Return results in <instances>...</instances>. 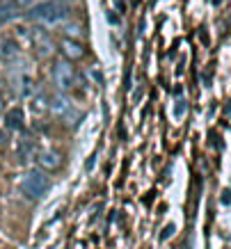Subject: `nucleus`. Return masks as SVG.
Segmentation results:
<instances>
[{
	"instance_id": "obj_1",
	"label": "nucleus",
	"mask_w": 231,
	"mask_h": 249,
	"mask_svg": "<svg viewBox=\"0 0 231 249\" xmlns=\"http://www.w3.org/2000/svg\"><path fill=\"white\" fill-rule=\"evenodd\" d=\"M67 16H69V5H64L62 0L41 2V5L30 7V12H28V18H30V21H44V23L64 21Z\"/></svg>"
},
{
	"instance_id": "obj_2",
	"label": "nucleus",
	"mask_w": 231,
	"mask_h": 249,
	"mask_svg": "<svg viewBox=\"0 0 231 249\" xmlns=\"http://www.w3.org/2000/svg\"><path fill=\"white\" fill-rule=\"evenodd\" d=\"M21 190L25 196L30 199H44L51 190V178L46 176L41 169H32V172L25 174V178L21 183Z\"/></svg>"
},
{
	"instance_id": "obj_3",
	"label": "nucleus",
	"mask_w": 231,
	"mask_h": 249,
	"mask_svg": "<svg viewBox=\"0 0 231 249\" xmlns=\"http://www.w3.org/2000/svg\"><path fill=\"white\" fill-rule=\"evenodd\" d=\"M53 80H55V85L60 87V89H71L76 85V71L74 67H71V62L69 60H60L55 62V67H53Z\"/></svg>"
},
{
	"instance_id": "obj_4",
	"label": "nucleus",
	"mask_w": 231,
	"mask_h": 249,
	"mask_svg": "<svg viewBox=\"0 0 231 249\" xmlns=\"http://www.w3.org/2000/svg\"><path fill=\"white\" fill-rule=\"evenodd\" d=\"M62 162H64V156L58 149H44V151L39 153V165L44 167V169H48V172L60 169Z\"/></svg>"
},
{
	"instance_id": "obj_5",
	"label": "nucleus",
	"mask_w": 231,
	"mask_h": 249,
	"mask_svg": "<svg viewBox=\"0 0 231 249\" xmlns=\"http://www.w3.org/2000/svg\"><path fill=\"white\" fill-rule=\"evenodd\" d=\"M60 51L67 60H82V57H85V46H82L80 41L69 39V37L60 41Z\"/></svg>"
},
{
	"instance_id": "obj_6",
	"label": "nucleus",
	"mask_w": 231,
	"mask_h": 249,
	"mask_svg": "<svg viewBox=\"0 0 231 249\" xmlns=\"http://www.w3.org/2000/svg\"><path fill=\"white\" fill-rule=\"evenodd\" d=\"M32 46H35V51H37L39 57H48V55L53 53V41L48 39V35H46L44 30H35V41H32Z\"/></svg>"
},
{
	"instance_id": "obj_7",
	"label": "nucleus",
	"mask_w": 231,
	"mask_h": 249,
	"mask_svg": "<svg viewBox=\"0 0 231 249\" xmlns=\"http://www.w3.org/2000/svg\"><path fill=\"white\" fill-rule=\"evenodd\" d=\"M16 16H19V5H16L14 0H2L0 2V25L12 23Z\"/></svg>"
},
{
	"instance_id": "obj_8",
	"label": "nucleus",
	"mask_w": 231,
	"mask_h": 249,
	"mask_svg": "<svg viewBox=\"0 0 231 249\" xmlns=\"http://www.w3.org/2000/svg\"><path fill=\"white\" fill-rule=\"evenodd\" d=\"M69 107H71V103H69L67 96H62V94H55L53 98H48V112H53L55 117H62Z\"/></svg>"
},
{
	"instance_id": "obj_9",
	"label": "nucleus",
	"mask_w": 231,
	"mask_h": 249,
	"mask_svg": "<svg viewBox=\"0 0 231 249\" xmlns=\"http://www.w3.org/2000/svg\"><path fill=\"white\" fill-rule=\"evenodd\" d=\"M5 126H7L9 130H21L23 128V112L19 107H14V110H9V112L5 114Z\"/></svg>"
},
{
	"instance_id": "obj_10",
	"label": "nucleus",
	"mask_w": 231,
	"mask_h": 249,
	"mask_svg": "<svg viewBox=\"0 0 231 249\" xmlns=\"http://www.w3.org/2000/svg\"><path fill=\"white\" fill-rule=\"evenodd\" d=\"M30 107L35 114L48 112V96H46V94H35V98L30 101Z\"/></svg>"
},
{
	"instance_id": "obj_11",
	"label": "nucleus",
	"mask_w": 231,
	"mask_h": 249,
	"mask_svg": "<svg viewBox=\"0 0 231 249\" xmlns=\"http://www.w3.org/2000/svg\"><path fill=\"white\" fill-rule=\"evenodd\" d=\"M16 53H19V44H16V41H12V39H2V41H0V57L9 60V57H14Z\"/></svg>"
},
{
	"instance_id": "obj_12",
	"label": "nucleus",
	"mask_w": 231,
	"mask_h": 249,
	"mask_svg": "<svg viewBox=\"0 0 231 249\" xmlns=\"http://www.w3.org/2000/svg\"><path fill=\"white\" fill-rule=\"evenodd\" d=\"M186 110H188V103L181 98V101H176V106H174V119H183L186 117Z\"/></svg>"
},
{
	"instance_id": "obj_13",
	"label": "nucleus",
	"mask_w": 231,
	"mask_h": 249,
	"mask_svg": "<svg viewBox=\"0 0 231 249\" xmlns=\"http://www.w3.org/2000/svg\"><path fill=\"white\" fill-rule=\"evenodd\" d=\"M174 233H176V227H174V224H167V227L160 231V240H167V238H172Z\"/></svg>"
},
{
	"instance_id": "obj_14",
	"label": "nucleus",
	"mask_w": 231,
	"mask_h": 249,
	"mask_svg": "<svg viewBox=\"0 0 231 249\" xmlns=\"http://www.w3.org/2000/svg\"><path fill=\"white\" fill-rule=\"evenodd\" d=\"M90 76H92V80L96 85H103V73H101V69H96V67H92V71H90Z\"/></svg>"
},
{
	"instance_id": "obj_15",
	"label": "nucleus",
	"mask_w": 231,
	"mask_h": 249,
	"mask_svg": "<svg viewBox=\"0 0 231 249\" xmlns=\"http://www.w3.org/2000/svg\"><path fill=\"white\" fill-rule=\"evenodd\" d=\"M16 5H19V9H30V7H35V0H14Z\"/></svg>"
},
{
	"instance_id": "obj_16",
	"label": "nucleus",
	"mask_w": 231,
	"mask_h": 249,
	"mask_svg": "<svg viewBox=\"0 0 231 249\" xmlns=\"http://www.w3.org/2000/svg\"><path fill=\"white\" fill-rule=\"evenodd\" d=\"M220 201H222L224 206H231V190H224L222 196H220Z\"/></svg>"
},
{
	"instance_id": "obj_17",
	"label": "nucleus",
	"mask_w": 231,
	"mask_h": 249,
	"mask_svg": "<svg viewBox=\"0 0 231 249\" xmlns=\"http://www.w3.org/2000/svg\"><path fill=\"white\" fill-rule=\"evenodd\" d=\"M30 146H32L30 142H23V144H21V160L28 158V149H30Z\"/></svg>"
},
{
	"instance_id": "obj_18",
	"label": "nucleus",
	"mask_w": 231,
	"mask_h": 249,
	"mask_svg": "<svg viewBox=\"0 0 231 249\" xmlns=\"http://www.w3.org/2000/svg\"><path fill=\"white\" fill-rule=\"evenodd\" d=\"M108 21H110V25H119V16L115 12H108Z\"/></svg>"
},
{
	"instance_id": "obj_19",
	"label": "nucleus",
	"mask_w": 231,
	"mask_h": 249,
	"mask_svg": "<svg viewBox=\"0 0 231 249\" xmlns=\"http://www.w3.org/2000/svg\"><path fill=\"white\" fill-rule=\"evenodd\" d=\"M224 117H227V119H231V98L224 103Z\"/></svg>"
},
{
	"instance_id": "obj_20",
	"label": "nucleus",
	"mask_w": 231,
	"mask_h": 249,
	"mask_svg": "<svg viewBox=\"0 0 231 249\" xmlns=\"http://www.w3.org/2000/svg\"><path fill=\"white\" fill-rule=\"evenodd\" d=\"M94 165H96V153H94V156H92V158L87 160V169L92 172V169H94Z\"/></svg>"
},
{
	"instance_id": "obj_21",
	"label": "nucleus",
	"mask_w": 231,
	"mask_h": 249,
	"mask_svg": "<svg viewBox=\"0 0 231 249\" xmlns=\"http://www.w3.org/2000/svg\"><path fill=\"white\" fill-rule=\"evenodd\" d=\"M5 110V101H2V96H0V112Z\"/></svg>"
},
{
	"instance_id": "obj_22",
	"label": "nucleus",
	"mask_w": 231,
	"mask_h": 249,
	"mask_svg": "<svg viewBox=\"0 0 231 249\" xmlns=\"http://www.w3.org/2000/svg\"><path fill=\"white\" fill-rule=\"evenodd\" d=\"M0 144H5V133L0 130Z\"/></svg>"
},
{
	"instance_id": "obj_23",
	"label": "nucleus",
	"mask_w": 231,
	"mask_h": 249,
	"mask_svg": "<svg viewBox=\"0 0 231 249\" xmlns=\"http://www.w3.org/2000/svg\"><path fill=\"white\" fill-rule=\"evenodd\" d=\"M211 2H213V5H215V7H217V5H220V2H222V0H211Z\"/></svg>"
}]
</instances>
